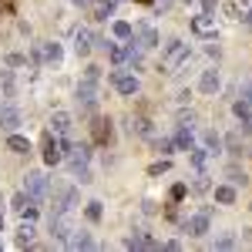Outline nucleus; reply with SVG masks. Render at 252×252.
I'll use <instances>...</instances> for the list:
<instances>
[{
	"instance_id": "nucleus-1",
	"label": "nucleus",
	"mask_w": 252,
	"mask_h": 252,
	"mask_svg": "<svg viewBox=\"0 0 252 252\" xmlns=\"http://www.w3.org/2000/svg\"><path fill=\"white\" fill-rule=\"evenodd\" d=\"M24 192L40 205V202L51 195V178H47L44 172H27V175H24Z\"/></svg>"
},
{
	"instance_id": "nucleus-2",
	"label": "nucleus",
	"mask_w": 252,
	"mask_h": 252,
	"mask_svg": "<svg viewBox=\"0 0 252 252\" xmlns=\"http://www.w3.org/2000/svg\"><path fill=\"white\" fill-rule=\"evenodd\" d=\"M108 81H111V88H115V91H118L121 97L138 94V88H141V84H138V78H135V74H128L125 67H115V71L108 74Z\"/></svg>"
},
{
	"instance_id": "nucleus-3",
	"label": "nucleus",
	"mask_w": 252,
	"mask_h": 252,
	"mask_svg": "<svg viewBox=\"0 0 252 252\" xmlns=\"http://www.w3.org/2000/svg\"><path fill=\"white\" fill-rule=\"evenodd\" d=\"M74 97H78V104H81L84 115H94V108H97V81H84L81 78Z\"/></svg>"
},
{
	"instance_id": "nucleus-4",
	"label": "nucleus",
	"mask_w": 252,
	"mask_h": 252,
	"mask_svg": "<svg viewBox=\"0 0 252 252\" xmlns=\"http://www.w3.org/2000/svg\"><path fill=\"white\" fill-rule=\"evenodd\" d=\"M64 161L71 165V172H74V175L84 172V168H88V161H91V145H84V141L74 145V141H71V148L64 152Z\"/></svg>"
},
{
	"instance_id": "nucleus-5",
	"label": "nucleus",
	"mask_w": 252,
	"mask_h": 252,
	"mask_svg": "<svg viewBox=\"0 0 252 252\" xmlns=\"http://www.w3.org/2000/svg\"><path fill=\"white\" fill-rule=\"evenodd\" d=\"M185 58H189V44H185V40H168L165 58H161V67H165V71H175Z\"/></svg>"
},
{
	"instance_id": "nucleus-6",
	"label": "nucleus",
	"mask_w": 252,
	"mask_h": 252,
	"mask_svg": "<svg viewBox=\"0 0 252 252\" xmlns=\"http://www.w3.org/2000/svg\"><path fill=\"white\" fill-rule=\"evenodd\" d=\"M71 232H74V219H71V212H51V235H54L58 242H64Z\"/></svg>"
},
{
	"instance_id": "nucleus-7",
	"label": "nucleus",
	"mask_w": 252,
	"mask_h": 252,
	"mask_svg": "<svg viewBox=\"0 0 252 252\" xmlns=\"http://www.w3.org/2000/svg\"><path fill=\"white\" fill-rule=\"evenodd\" d=\"M131 40H135L141 51H152V47H158V31L152 24H138L135 31H131Z\"/></svg>"
},
{
	"instance_id": "nucleus-8",
	"label": "nucleus",
	"mask_w": 252,
	"mask_h": 252,
	"mask_svg": "<svg viewBox=\"0 0 252 252\" xmlns=\"http://www.w3.org/2000/svg\"><path fill=\"white\" fill-rule=\"evenodd\" d=\"M74 205H78V189H74V185L54 192V205H51L54 212H74Z\"/></svg>"
},
{
	"instance_id": "nucleus-9",
	"label": "nucleus",
	"mask_w": 252,
	"mask_h": 252,
	"mask_svg": "<svg viewBox=\"0 0 252 252\" xmlns=\"http://www.w3.org/2000/svg\"><path fill=\"white\" fill-rule=\"evenodd\" d=\"M20 121H24V118H20L17 104H0V131H7V135H10V131H17Z\"/></svg>"
},
{
	"instance_id": "nucleus-10",
	"label": "nucleus",
	"mask_w": 252,
	"mask_h": 252,
	"mask_svg": "<svg viewBox=\"0 0 252 252\" xmlns=\"http://www.w3.org/2000/svg\"><path fill=\"white\" fill-rule=\"evenodd\" d=\"M74 51H78V58H88L94 51V31L91 27H78L74 31Z\"/></svg>"
},
{
	"instance_id": "nucleus-11",
	"label": "nucleus",
	"mask_w": 252,
	"mask_h": 252,
	"mask_svg": "<svg viewBox=\"0 0 252 252\" xmlns=\"http://www.w3.org/2000/svg\"><path fill=\"white\" fill-rule=\"evenodd\" d=\"M182 232H189V235H205L209 232V212H198V215H192V219H185L182 222Z\"/></svg>"
},
{
	"instance_id": "nucleus-12",
	"label": "nucleus",
	"mask_w": 252,
	"mask_h": 252,
	"mask_svg": "<svg viewBox=\"0 0 252 252\" xmlns=\"http://www.w3.org/2000/svg\"><path fill=\"white\" fill-rule=\"evenodd\" d=\"M219 88H222V74H219L215 67H209V71H202V78H198V91L212 97L215 91H219Z\"/></svg>"
},
{
	"instance_id": "nucleus-13",
	"label": "nucleus",
	"mask_w": 252,
	"mask_h": 252,
	"mask_svg": "<svg viewBox=\"0 0 252 252\" xmlns=\"http://www.w3.org/2000/svg\"><path fill=\"white\" fill-rule=\"evenodd\" d=\"M64 161V152L58 145V135H47L44 138V165H61Z\"/></svg>"
},
{
	"instance_id": "nucleus-14",
	"label": "nucleus",
	"mask_w": 252,
	"mask_h": 252,
	"mask_svg": "<svg viewBox=\"0 0 252 252\" xmlns=\"http://www.w3.org/2000/svg\"><path fill=\"white\" fill-rule=\"evenodd\" d=\"M192 34L195 37H215V17H209V14L192 17Z\"/></svg>"
},
{
	"instance_id": "nucleus-15",
	"label": "nucleus",
	"mask_w": 252,
	"mask_h": 252,
	"mask_svg": "<svg viewBox=\"0 0 252 252\" xmlns=\"http://www.w3.org/2000/svg\"><path fill=\"white\" fill-rule=\"evenodd\" d=\"M71 128H74V125H71V115H67V111H54V115H51V135H71Z\"/></svg>"
},
{
	"instance_id": "nucleus-16",
	"label": "nucleus",
	"mask_w": 252,
	"mask_h": 252,
	"mask_svg": "<svg viewBox=\"0 0 252 252\" xmlns=\"http://www.w3.org/2000/svg\"><path fill=\"white\" fill-rule=\"evenodd\" d=\"M212 152H209V148H205V145H195L192 152H189V161H192V168L195 172H202V168H209V161H212Z\"/></svg>"
},
{
	"instance_id": "nucleus-17",
	"label": "nucleus",
	"mask_w": 252,
	"mask_h": 252,
	"mask_svg": "<svg viewBox=\"0 0 252 252\" xmlns=\"http://www.w3.org/2000/svg\"><path fill=\"white\" fill-rule=\"evenodd\" d=\"M125 246H128V249H158V242L145 232V229H138L135 235H128V239H125Z\"/></svg>"
},
{
	"instance_id": "nucleus-18",
	"label": "nucleus",
	"mask_w": 252,
	"mask_h": 252,
	"mask_svg": "<svg viewBox=\"0 0 252 252\" xmlns=\"http://www.w3.org/2000/svg\"><path fill=\"white\" fill-rule=\"evenodd\" d=\"M175 148H178V152H192L195 148V128L178 125V131H175Z\"/></svg>"
},
{
	"instance_id": "nucleus-19",
	"label": "nucleus",
	"mask_w": 252,
	"mask_h": 252,
	"mask_svg": "<svg viewBox=\"0 0 252 252\" xmlns=\"http://www.w3.org/2000/svg\"><path fill=\"white\" fill-rule=\"evenodd\" d=\"M118 10V0H91V17L94 20H108Z\"/></svg>"
},
{
	"instance_id": "nucleus-20",
	"label": "nucleus",
	"mask_w": 252,
	"mask_h": 252,
	"mask_svg": "<svg viewBox=\"0 0 252 252\" xmlns=\"http://www.w3.org/2000/svg\"><path fill=\"white\" fill-rule=\"evenodd\" d=\"M128 135L155 138V131H152V121H148V118H128Z\"/></svg>"
},
{
	"instance_id": "nucleus-21",
	"label": "nucleus",
	"mask_w": 252,
	"mask_h": 252,
	"mask_svg": "<svg viewBox=\"0 0 252 252\" xmlns=\"http://www.w3.org/2000/svg\"><path fill=\"white\" fill-rule=\"evenodd\" d=\"M64 246H67V249H91L94 239H91V232H78V229H74V232L64 239Z\"/></svg>"
},
{
	"instance_id": "nucleus-22",
	"label": "nucleus",
	"mask_w": 252,
	"mask_h": 252,
	"mask_svg": "<svg viewBox=\"0 0 252 252\" xmlns=\"http://www.w3.org/2000/svg\"><path fill=\"white\" fill-rule=\"evenodd\" d=\"M222 148H225V152H229L232 158H239L242 152H246V145H242V135H239V131L225 135V138H222Z\"/></svg>"
},
{
	"instance_id": "nucleus-23",
	"label": "nucleus",
	"mask_w": 252,
	"mask_h": 252,
	"mask_svg": "<svg viewBox=\"0 0 252 252\" xmlns=\"http://www.w3.org/2000/svg\"><path fill=\"white\" fill-rule=\"evenodd\" d=\"M34 232H37V229H34V219H24L20 229H17V246H31V242H34Z\"/></svg>"
},
{
	"instance_id": "nucleus-24",
	"label": "nucleus",
	"mask_w": 252,
	"mask_h": 252,
	"mask_svg": "<svg viewBox=\"0 0 252 252\" xmlns=\"http://www.w3.org/2000/svg\"><path fill=\"white\" fill-rule=\"evenodd\" d=\"M7 148L17 152V155H27V152H31V141L24 135H17V131H10V135H7Z\"/></svg>"
},
{
	"instance_id": "nucleus-25",
	"label": "nucleus",
	"mask_w": 252,
	"mask_h": 252,
	"mask_svg": "<svg viewBox=\"0 0 252 252\" xmlns=\"http://www.w3.org/2000/svg\"><path fill=\"white\" fill-rule=\"evenodd\" d=\"M202 145H205L212 155H219V152H222V135L212 131V128H205V131H202Z\"/></svg>"
},
{
	"instance_id": "nucleus-26",
	"label": "nucleus",
	"mask_w": 252,
	"mask_h": 252,
	"mask_svg": "<svg viewBox=\"0 0 252 252\" xmlns=\"http://www.w3.org/2000/svg\"><path fill=\"white\" fill-rule=\"evenodd\" d=\"M215 202H219V205H232L235 202V185H215Z\"/></svg>"
},
{
	"instance_id": "nucleus-27",
	"label": "nucleus",
	"mask_w": 252,
	"mask_h": 252,
	"mask_svg": "<svg viewBox=\"0 0 252 252\" xmlns=\"http://www.w3.org/2000/svg\"><path fill=\"white\" fill-rule=\"evenodd\" d=\"M131 31H135V27H131L128 20H115V24H111V34H115L118 40H131Z\"/></svg>"
},
{
	"instance_id": "nucleus-28",
	"label": "nucleus",
	"mask_w": 252,
	"mask_h": 252,
	"mask_svg": "<svg viewBox=\"0 0 252 252\" xmlns=\"http://www.w3.org/2000/svg\"><path fill=\"white\" fill-rule=\"evenodd\" d=\"M44 58H47V64H58V61L64 58V51H61V44H58V40L44 44Z\"/></svg>"
},
{
	"instance_id": "nucleus-29",
	"label": "nucleus",
	"mask_w": 252,
	"mask_h": 252,
	"mask_svg": "<svg viewBox=\"0 0 252 252\" xmlns=\"http://www.w3.org/2000/svg\"><path fill=\"white\" fill-rule=\"evenodd\" d=\"M209 178H212V175L202 168V172L195 175V182H192V192H209V189H212V182H209Z\"/></svg>"
},
{
	"instance_id": "nucleus-30",
	"label": "nucleus",
	"mask_w": 252,
	"mask_h": 252,
	"mask_svg": "<svg viewBox=\"0 0 252 252\" xmlns=\"http://www.w3.org/2000/svg\"><path fill=\"white\" fill-rule=\"evenodd\" d=\"M155 152L158 155H172L175 152V138H155Z\"/></svg>"
},
{
	"instance_id": "nucleus-31",
	"label": "nucleus",
	"mask_w": 252,
	"mask_h": 252,
	"mask_svg": "<svg viewBox=\"0 0 252 252\" xmlns=\"http://www.w3.org/2000/svg\"><path fill=\"white\" fill-rule=\"evenodd\" d=\"M225 178H229V185H246V172H239L235 165L225 168Z\"/></svg>"
},
{
	"instance_id": "nucleus-32",
	"label": "nucleus",
	"mask_w": 252,
	"mask_h": 252,
	"mask_svg": "<svg viewBox=\"0 0 252 252\" xmlns=\"http://www.w3.org/2000/svg\"><path fill=\"white\" fill-rule=\"evenodd\" d=\"M235 246H239L235 235H219V239L212 242V249H235Z\"/></svg>"
},
{
	"instance_id": "nucleus-33",
	"label": "nucleus",
	"mask_w": 252,
	"mask_h": 252,
	"mask_svg": "<svg viewBox=\"0 0 252 252\" xmlns=\"http://www.w3.org/2000/svg\"><path fill=\"white\" fill-rule=\"evenodd\" d=\"M84 215H88L91 222H101V215H104V209H101V202H88V209H84Z\"/></svg>"
},
{
	"instance_id": "nucleus-34",
	"label": "nucleus",
	"mask_w": 252,
	"mask_h": 252,
	"mask_svg": "<svg viewBox=\"0 0 252 252\" xmlns=\"http://www.w3.org/2000/svg\"><path fill=\"white\" fill-rule=\"evenodd\" d=\"M232 111H235V118H239V121H246V118L252 115V108H249V104H246V101H242V97H239V101H235V104H232Z\"/></svg>"
},
{
	"instance_id": "nucleus-35",
	"label": "nucleus",
	"mask_w": 252,
	"mask_h": 252,
	"mask_svg": "<svg viewBox=\"0 0 252 252\" xmlns=\"http://www.w3.org/2000/svg\"><path fill=\"white\" fill-rule=\"evenodd\" d=\"M239 97H242V101H246V104L252 108V78L242 81V88H239Z\"/></svg>"
},
{
	"instance_id": "nucleus-36",
	"label": "nucleus",
	"mask_w": 252,
	"mask_h": 252,
	"mask_svg": "<svg viewBox=\"0 0 252 252\" xmlns=\"http://www.w3.org/2000/svg\"><path fill=\"white\" fill-rule=\"evenodd\" d=\"M31 61H34V64H47V58H44V44H31Z\"/></svg>"
},
{
	"instance_id": "nucleus-37",
	"label": "nucleus",
	"mask_w": 252,
	"mask_h": 252,
	"mask_svg": "<svg viewBox=\"0 0 252 252\" xmlns=\"http://www.w3.org/2000/svg\"><path fill=\"white\" fill-rule=\"evenodd\" d=\"M168 168H172V161H168V158H161V161H155V165L148 168V175H161V172H168Z\"/></svg>"
},
{
	"instance_id": "nucleus-38",
	"label": "nucleus",
	"mask_w": 252,
	"mask_h": 252,
	"mask_svg": "<svg viewBox=\"0 0 252 252\" xmlns=\"http://www.w3.org/2000/svg\"><path fill=\"white\" fill-rule=\"evenodd\" d=\"M84 81H101V67H97V64L84 67Z\"/></svg>"
},
{
	"instance_id": "nucleus-39",
	"label": "nucleus",
	"mask_w": 252,
	"mask_h": 252,
	"mask_svg": "<svg viewBox=\"0 0 252 252\" xmlns=\"http://www.w3.org/2000/svg\"><path fill=\"white\" fill-rule=\"evenodd\" d=\"M185 192H189V185H182V182H178V185L172 189V202H182V198H185Z\"/></svg>"
},
{
	"instance_id": "nucleus-40",
	"label": "nucleus",
	"mask_w": 252,
	"mask_h": 252,
	"mask_svg": "<svg viewBox=\"0 0 252 252\" xmlns=\"http://www.w3.org/2000/svg\"><path fill=\"white\" fill-rule=\"evenodd\" d=\"M94 51H104V54H108V51H111V44H108L104 37H94Z\"/></svg>"
},
{
	"instance_id": "nucleus-41",
	"label": "nucleus",
	"mask_w": 252,
	"mask_h": 252,
	"mask_svg": "<svg viewBox=\"0 0 252 252\" xmlns=\"http://www.w3.org/2000/svg\"><path fill=\"white\" fill-rule=\"evenodd\" d=\"M20 64H24L20 54H7V67H20Z\"/></svg>"
},
{
	"instance_id": "nucleus-42",
	"label": "nucleus",
	"mask_w": 252,
	"mask_h": 252,
	"mask_svg": "<svg viewBox=\"0 0 252 252\" xmlns=\"http://www.w3.org/2000/svg\"><path fill=\"white\" fill-rule=\"evenodd\" d=\"M202 7H205V14H212V10H215V0H202Z\"/></svg>"
},
{
	"instance_id": "nucleus-43",
	"label": "nucleus",
	"mask_w": 252,
	"mask_h": 252,
	"mask_svg": "<svg viewBox=\"0 0 252 252\" xmlns=\"http://www.w3.org/2000/svg\"><path fill=\"white\" fill-rule=\"evenodd\" d=\"M242 125H246V135H252V115L246 118V121H242Z\"/></svg>"
},
{
	"instance_id": "nucleus-44",
	"label": "nucleus",
	"mask_w": 252,
	"mask_h": 252,
	"mask_svg": "<svg viewBox=\"0 0 252 252\" xmlns=\"http://www.w3.org/2000/svg\"><path fill=\"white\" fill-rule=\"evenodd\" d=\"M71 3H78V7H91V0H71Z\"/></svg>"
},
{
	"instance_id": "nucleus-45",
	"label": "nucleus",
	"mask_w": 252,
	"mask_h": 252,
	"mask_svg": "<svg viewBox=\"0 0 252 252\" xmlns=\"http://www.w3.org/2000/svg\"><path fill=\"white\" fill-rule=\"evenodd\" d=\"M0 229H3V215H0Z\"/></svg>"
},
{
	"instance_id": "nucleus-46",
	"label": "nucleus",
	"mask_w": 252,
	"mask_h": 252,
	"mask_svg": "<svg viewBox=\"0 0 252 252\" xmlns=\"http://www.w3.org/2000/svg\"><path fill=\"white\" fill-rule=\"evenodd\" d=\"M0 249H3V242H0Z\"/></svg>"
},
{
	"instance_id": "nucleus-47",
	"label": "nucleus",
	"mask_w": 252,
	"mask_h": 252,
	"mask_svg": "<svg viewBox=\"0 0 252 252\" xmlns=\"http://www.w3.org/2000/svg\"><path fill=\"white\" fill-rule=\"evenodd\" d=\"M0 202H3V198H0Z\"/></svg>"
}]
</instances>
